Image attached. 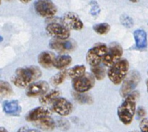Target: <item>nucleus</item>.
<instances>
[{"label":"nucleus","mask_w":148,"mask_h":132,"mask_svg":"<svg viewBox=\"0 0 148 132\" xmlns=\"http://www.w3.org/2000/svg\"><path fill=\"white\" fill-rule=\"evenodd\" d=\"M73 97L76 102L79 104H90L93 102L92 97L87 94H82V93L73 92Z\"/></svg>","instance_id":"22"},{"label":"nucleus","mask_w":148,"mask_h":132,"mask_svg":"<svg viewBox=\"0 0 148 132\" xmlns=\"http://www.w3.org/2000/svg\"><path fill=\"white\" fill-rule=\"evenodd\" d=\"M13 93V90L11 85L8 82L4 80L0 81V94L2 97H6L11 96Z\"/></svg>","instance_id":"24"},{"label":"nucleus","mask_w":148,"mask_h":132,"mask_svg":"<svg viewBox=\"0 0 148 132\" xmlns=\"http://www.w3.org/2000/svg\"><path fill=\"white\" fill-rule=\"evenodd\" d=\"M68 75V70L64 69V70H60L57 74L53 75L50 79V83L53 86H58L65 80V79Z\"/></svg>","instance_id":"23"},{"label":"nucleus","mask_w":148,"mask_h":132,"mask_svg":"<svg viewBox=\"0 0 148 132\" xmlns=\"http://www.w3.org/2000/svg\"><path fill=\"white\" fill-rule=\"evenodd\" d=\"M55 59V54L49 51H43L38 56V62L45 69H49L53 67Z\"/></svg>","instance_id":"17"},{"label":"nucleus","mask_w":148,"mask_h":132,"mask_svg":"<svg viewBox=\"0 0 148 132\" xmlns=\"http://www.w3.org/2000/svg\"><path fill=\"white\" fill-rule=\"evenodd\" d=\"M34 125L39 129L44 131H52L55 129L56 122L50 116L45 117L40 120L35 121Z\"/></svg>","instance_id":"18"},{"label":"nucleus","mask_w":148,"mask_h":132,"mask_svg":"<svg viewBox=\"0 0 148 132\" xmlns=\"http://www.w3.org/2000/svg\"><path fill=\"white\" fill-rule=\"evenodd\" d=\"M90 13L92 16H96L99 13V6L97 2H90Z\"/></svg>","instance_id":"28"},{"label":"nucleus","mask_w":148,"mask_h":132,"mask_svg":"<svg viewBox=\"0 0 148 132\" xmlns=\"http://www.w3.org/2000/svg\"><path fill=\"white\" fill-rule=\"evenodd\" d=\"M46 31L47 34L53 37V39L66 40L70 36V31L69 29L63 24L59 23H49L46 25Z\"/></svg>","instance_id":"7"},{"label":"nucleus","mask_w":148,"mask_h":132,"mask_svg":"<svg viewBox=\"0 0 148 132\" xmlns=\"http://www.w3.org/2000/svg\"><path fill=\"white\" fill-rule=\"evenodd\" d=\"M130 132H139V131H130Z\"/></svg>","instance_id":"34"},{"label":"nucleus","mask_w":148,"mask_h":132,"mask_svg":"<svg viewBox=\"0 0 148 132\" xmlns=\"http://www.w3.org/2000/svg\"><path fill=\"white\" fill-rule=\"evenodd\" d=\"M91 72H92V76L98 80H103L104 77L106 76V70L103 67L99 65L97 67H91Z\"/></svg>","instance_id":"25"},{"label":"nucleus","mask_w":148,"mask_h":132,"mask_svg":"<svg viewBox=\"0 0 148 132\" xmlns=\"http://www.w3.org/2000/svg\"><path fill=\"white\" fill-rule=\"evenodd\" d=\"M35 11L42 17H52L57 12V8L52 1L39 0L34 2Z\"/></svg>","instance_id":"8"},{"label":"nucleus","mask_w":148,"mask_h":132,"mask_svg":"<svg viewBox=\"0 0 148 132\" xmlns=\"http://www.w3.org/2000/svg\"><path fill=\"white\" fill-rule=\"evenodd\" d=\"M135 46L137 50H143L147 47V33L142 29H137L134 32Z\"/></svg>","instance_id":"16"},{"label":"nucleus","mask_w":148,"mask_h":132,"mask_svg":"<svg viewBox=\"0 0 148 132\" xmlns=\"http://www.w3.org/2000/svg\"><path fill=\"white\" fill-rule=\"evenodd\" d=\"M147 74H148V72H147Z\"/></svg>","instance_id":"35"},{"label":"nucleus","mask_w":148,"mask_h":132,"mask_svg":"<svg viewBox=\"0 0 148 132\" xmlns=\"http://www.w3.org/2000/svg\"><path fill=\"white\" fill-rule=\"evenodd\" d=\"M138 91H134L127 97H125V99L118 107V118L124 125H129L131 124L134 115L136 114V100L138 99Z\"/></svg>","instance_id":"2"},{"label":"nucleus","mask_w":148,"mask_h":132,"mask_svg":"<svg viewBox=\"0 0 148 132\" xmlns=\"http://www.w3.org/2000/svg\"><path fill=\"white\" fill-rule=\"evenodd\" d=\"M60 94V90H56V89L49 90L46 94L40 97L39 102H40V104H44V105L50 104V103H53L56 100L59 98Z\"/></svg>","instance_id":"20"},{"label":"nucleus","mask_w":148,"mask_h":132,"mask_svg":"<svg viewBox=\"0 0 148 132\" xmlns=\"http://www.w3.org/2000/svg\"><path fill=\"white\" fill-rule=\"evenodd\" d=\"M95 83V77L92 74H86L79 78L75 79L72 81V86L75 92L84 93L91 90Z\"/></svg>","instance_id":"6"},{"label":"nucleus","mask_w":148,"mask_h":132,"mask_svg":"<svg viewBox=\"0 0 148 132\" xmlns=\"http://www.w3.org/2000/svg\"><path fill=\"white\" fill-rule=\"evenodd\" d=\"M51 115V111L46 107L40 106L32 109L26 114L25 119L30 122H35L45 117Z\"/></svg>","instance_id":"14"},{"label":"nucleus","mask_w":148,"mask_h":132,"mask_svg":"<svg viewBox=\"0 0 148 132\" xmlns=\"http://www.w3.org/2000/svg\"><path fill=\"white\" fill-rule=\"evenodd\" d=\"M123 55V49L118 43H111L108 46V52L103 60V64L106 67H112L120 60Z\"/></svg>","instance_id":"9"},{"label":"nucleus","mask_w":148,"mask_h":132,"mask_svg":"<svg viewBox=\"0 0 148 132\" xmlns=\"http://www.w3.org/2000/svg\"><path fill=\"white\" fill-rule=\"evenodd\" d=\"M53 111L60 116H67L73 111V104L65 97H59L53 103Z\"/></svg>","instance_id":"13"},{"label":"nucleus","mask_w":148,"mask_h":132,"mask_svg":"<svg viewBox=\"0 0 148 132\" xmlns=\"http://www.w3.org/2000/svg\"><path fill=\"white\" fill-rule=\"evenodd\" d=\"M140 132H148V118H143L140 123Z\"/></svg>","instance_id":"29"},{"label":"nucleus","mask_w":148,"mask_h":132,"mask_svg":"<svg viewBox=\"0 0 148 132\" xmlns=\"http://www.w3.org/2000/svg\"><path fill=\"white\" fill-rule=\"evenodd\" d=\"M86 74V67L84 65H76L68 70V75L73 80L79 78Z\"/></svg>","instance_id":"21"},{"label":"nucleus","mask_w":148,"mask_h":132,"mask_svg":"<svg viewBox=\"0 0 148 132\" xmlns=\"http://www.w3.org/2000/svg\"><path fill=\"white\" fill-rule=\"evenodd\" d=\"M62 24L69 30H80L83 27V21L76 14L72 12L65 13L62 19Z\"/></svg>","instance_id":"12"},{"label":"nucleus","mask_w":148,"mask_h":132,"mask_svg":"<svg viewBox=\"0 0 148 132\" xmlns=\"http://www.w3.org/2000/svg\"><path fill=\"white\" fill-rule=\"evenodd\" d=\"M108 52V46L103 43H98L95 44L92 48H90L86 55V60L88 64L91 67L99 66L103 61V58Z\"/></svg>","instance_id":"4"},{"label":"nucleus","mask_w":148,"mask_h":132,"mask_svg":"<svg viewBox=\"0 0 148 132\" xmlns=\"http://www.w3.org/2000/svg\"><path fill=\"white\" fill-rule=\"evenodd\" d=\"M136 113L137 117H138V118H142L145 116L146 111L143 107H139L138 108H137V110H136Z\"/></svg>","instance_id":"31"},{"label":"nucleus","mask_w":148,"mask_h":132,"mask_svg":"<svg viewBox=\"0 0 148 132\" xmlns=\"http://www.w3.org/2000/svg\"><path fill=\"white\" fill-rule=\"evenodd\" d=\"M49 46L52 50H54L58 53H67L75 50L76 47V42L72 39H51L49 43Z\"/></svg>","instance_id":"10"},{"label":"nucleus","mask_w":148,"mask_h":132,"mask_svg":"<svg viewBox=\"0 0 148 132\" xmlns=\"http://www.w3.org/2000/svg\"><path fill=\"white\" fill-rule=\"evenodd\" d=\"M0 132H8V131L4 127H0Z\"/></svg>","instance_id":"32"},{"label":"nucleus","mask_w":148,"mask_h":132,"mask_svg":"<svg viewBox=\"0 0 148 132\" xmlns=\"http://www.w3.org/2000/svg\"><path fill=\"white\" fill-rule=\"evenodd\" d=\"M72 62V58L68 55H60L56 56L53 63V67L60 70H64L66 67L69 66Z\"/></svg>","instance_id":"19"},{"label":"nucleus","mask_w":148,"mask_h":132,"mask_svg":"<svg viewBox=\"0 0 148 132\" xmlns=\"http://www.w3.org/2000/svg\"><path fill=\"white\" fill-rule=\"evenodd\" d=\"M110 26L108 23H102L93 25V30L99 35H105L110 31Z\"/></svg>","instance_id":"26"},{"label":"nucleus","mask_w":148,"mask_h":132,"mask_svg":"<svg viewBox=\"0 0 148 132\" xmlns=\"http://www.w3.org/2000/svg\"><path fill=\"white\" fill-rule=\"evenodd\" d=\"M141 76L140 74L137 70H131L130 71L123 81L122 86L120 87V95L123 97H127L130 94L136 86L140 82Z\"/></svg>","instance_id":"5"},{"label":"nucleus","mask_w":148,"mask_h":132,"mask_svg":"<svg viewBox=\"0 0 148 132\" xmlns=\"http://www.w3.org/2000/svg\"><path fill=\"white\" fill-rule=\"evenodd\" d=\"M41 76V69L36 66L19 67L16 69L14 75L12 76L11 81L18 87L27 88Z\"/></svg>","instance_id":"1"},{"label":"nucleus","mask_w":148,"mask_h":132,"mask_svg":"<svg viewBox=\"0 0 148 132\" xmlns=\"http://www.w3.org/2000/svg\"><path fill=\"white\" fill-rule=\"evenodd\" d=\"M2 109L6 114L11 116H19L22 112L19 102L16 100H5L2 104Z\"/></svg>","instance_id":"15"},{"label":"nucleus","mask_w":148,"mask_h":132,"mask_svg":"<svg viewBox=\"0 0 148 132\" xmlns=\"http://www.w3.org/2000/svg\"><path fill=\"white\" fill-rule=\"evenodd\" d=\"M146 85H147V92H148V80H147V82H146Z\"/></svg>","instance_id":"33"},{"label":"nucleus","mask_w":148,"mask_h":132,"mask_svg":"<svg viewBox=\"0 0 148 132\" xmlns=\"http://www.w3.org/2000/svg\"><path fill=\"white\" fill-rule=\"evenodd\" d=\"M49 90V84L46 81H37L30 84L25 90L28 97H35L42 96Z\"/></svg>","instance_id":"11"},{"label":"nucleus","mask_w":148,"mask_h":132,"mask_svg":"<svg viewBox=\"0 0 148 132\" xmlns=\"http://www.w3.org/2000/svg\"><path fill=\"white\" fill-rule=\"evenodd\" d=\"M17 132H41L38 129H33V128H30L28 126H23L20 128H18Z\"/></svg>","instance_id":"30"},{"label":"nucleus","mask_w":148,"mask_h":132,"mask_svg":"<svg viewBox=\"0 0 148 132\" xmlns=\"http://www.w3.org/2000/svg\"><path fill=\"white\" fill-rule=\"evenodd\" d=\"M120 23L123 26L127 28H131L134 25V20L133 19L127 14H123L120 16Z\"/></svg>","instance_id":"27"},{"label":"nucleus","mask_w":148,"mask_h":132,"mask_svg":"<svg viewBox=\"0 0 148 132\" xmlns=\"http://www.w3.org/2000/svg\"><path fill=\"white\" fill-rule=\"evenodd\" d=\"M128 72L129 63L126 59H122L109 68L107 76L113 84L118 85L124 80Z\"/></svg>","instance_id":"3"}]
</instances>
